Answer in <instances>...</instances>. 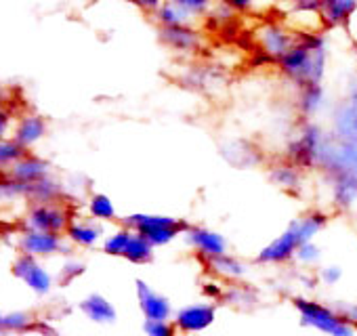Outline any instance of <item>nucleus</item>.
<instances>
[{
	"label": "nucleus",
	"instance_id": "f257e3e1",
	"mask_svg": "<svg viewBox=\"0 0 357 336\" xmlns=\"http://www.w3.org/2000/svg\"><path fill=\"white\" fill-rule=\"evenodd\" d=\"M280 72L298 89L319 84L326 70V38L317 34H296V43L278 61Z\"/></svg>",
	"mask_w": 357,
	"mask_h": 336
},
{
	"label": "nucleus",
	"instance_id": "f03ea898",
	"mask_svg": "<svg viewBox=\"0 0 357 336\" xmlns=\"http://www.w3.org/2000/svg\"><path fill=\"white\" fill-rule=\"evenodd\" d=\"M326 225V217L319 213H313L309 217H305L303 221H294L280 238H275L269 246H265L257 261L263 265H271V263H284L288 259H292L298 250L301 244L309 242L321 227Z\"/></svg>",
	"mask_w": 357,
	"mask_h": 336
},
{
	"label": "nucleus",
	"instance_id": "7ed1b4c3",
	"mask_svg": "<svg viewBox=\"0 0 357 336\" xmlns=\"http://www.w3.org/2000/svg\"><path fill=\"white\" fill-rule=\"evenodd\" d=\"M126 227L143 236L153 248L170 244L176 236H181L190 229V225L181 219H172L164 215H130L124 219Z\"/></svg>",
	"mask_w": 357,
	"mask_h": 336
},
{
	"label": "nucleus",
	"instance_id": "20e7f679",
	"mask_svg": "<svg viewBox=\"0 0 357 336\" xmlns=\"http://www.w3.org/2000/svg\"><path fill=\"white\" fill-rule=\"evenodd\" d=\"M292 303H294L296 311L301 313V321L305 326L317 328L319 332H326L330 336H353L351 321L347 317L336 315L332 309H328L319 303L307 300V298H294Z\"/></svg>",
	"mask_w": 357,
	"mask_h": 336
},
{
	"label": "nucleus",
	"instance_id": "39448f33",
	"mask_svg": "<svg viewBox=\"0 0 357 336\" xmlns=\"http://www.w3.org/2000/svg\"><path fill=\"white\" fill-rule=\"evenodd\" d=\"M257 43L267 57L278 61L288 49L294 47L296 32H292L286 24H275V22L263 24L257 30Z\"/></svg>",
	"mask_w": 357,
	"mask_h": 336
},
{
	"label": "nucleus",
	"instance_id": "423d86ee",
	"mask_svg": "<svg viewBox=\"0 0 357 336\" xmlns=\"http://www.w3.org/2000/svg\"><path fill=\"white\" fill-rule=\"evenodd\" d=\"M26 225L28 229H34V231H51V234H61L68 229L70 221H68V213L57 206V204H36L28 219H26Z\"/></svg>",
	"mask_w": 357,
	"mask_h": 336
},
{
	"label": "nucleus",
	"instance_id": "0eeeda50",
	"mask_svg": "<svg viewBox=\"0 0 357 336\" xmlns=\"http://www.w3.org/2000/svg\"><path fill=\"white\" fill-rule=\"evenodd\" d=\"M158 38L174 53H198L202 49V34L194 26H168L160 28Z\"/></svg>",
	"mask_w": 357,
	"mask_h": 336
},
{
	"label": "nucleus",
	"instance_id": "6e6552de",
	"mask_svg": "<svg viewBox=\"0 0 357 336\" xmlns=\"http://www.w3.org/2000/svg\"><path fill=\"white\" fill-rule=\"evenodd\" d=\"M13 275L20 277L22 282H26V286H30L38 294H47L53 286L49 271L38 265L36 257L26 254V252L13 263Z\"/></svg>",
	"mask_w": 357,
	"mask_h": 336
},
{
	"label": "nucleus",
	"instance_id": "1a4fd4ad",
	"mask_svg": "<svg viewBox=\"0 0 357 336\" xmlns=\"http://www.w3.org/2000/svg\"><path fill=\"white\" fill-rule=\"evenodd\" d=\"M217 315V307L213 303H200V305H188L174 317V326L181 332H202L213 326Z\"/></svg>",
	"mask_w": 357,
	"mask_h": 336
},
{
	"label": "nucleus",
	"instance_id": "9d476101",
	"mask_svg": "<svg viewBox=\"0 0 357 336\" xmlns=\"http://www.w3.org/2000/svg\"><path fill=\"white\" fill-rule=\"evenodd\" d=\"M137 296L139 307L145 315V319H168L172 313V307L166 296L149 288L143 280H137Z\"/></svg>",
	"mask_w": 357,
	"mask_h": 336
},
{
	"label": "nucleus",
	"instance_id": "9b49d317",
	"mask_svg": "<svg viewBox=\"0 0 357 336\" xmlns=\"http://www.w3.org/2000/svg\"><path fill=\"white\" fill-rule=\"evenodd\" d=\"M20 248L32 257H49V254H55L61 250V236L51 234V231L28 229L20 240Z\"/></svg>",
	"mask_w": 357,
	"mask_h": 336
},
{
	"label": "nucleus",
	"instance_id": "f8f14e48",
	"mask_svg": "<svg viewBox=\"0 0 357 336\" xmlns=\"http://www.w3.org/2000/svg\"><path fill=\"white\" fill-rule=\"evenodd\" d=\"M9 177L13 181L22 183V185H34V183L49 177V162L43 160V158L26 153L9 171Z\"/></svg>",
	"mask_w": 357,
	"mask_h": 336
},
{
	"label": "nucleus",
	"instance_id": "ddd939ff",
	"mask_svg": "<svg viewBox=\"0 0 357 336\" xmlns=\"http://www.w3.org/2000/svg\"><path fill=\"white\" fill-rule=\"evenodd\" d=\"M185 240L196 250H200L206 259L219 257V254H225L227 252V240L221 234L211 231L206 227H190L185 231Z\"/></svg>",
	"mask_w": 357,
	"mask_h": 336
},
{
	"label": "nucleus",
	"instance_id": "4468645a",
	"mask_svg": "<svg viewBox=\"0 0 357 336\" xmlns=\"http://www.w3.org/2000/svg\"><path fill=\"white\" fill-rule=\"evenodd\" d=\"M319 13L326 30L347 28L351 17L357 13V0H321Z\"/></svg>",
	"mask_w": 357,
	"mask_h": 336
},
{
	"label": "nucleus",
	"instance_id": "2eb2a0df",
	"mask_svg": "<svg viewBox=\"0 0 357 336\" xmlns=\"http://www.w3.org/2000/svg\"><path fill=\"white\" fill-rule=\"evenodd\" d=\"M45 132H47V122H45V118L38 116V114H30V116H24V118L17 122V128H15V132H13V139H15L22 147L30 149L32 145H36V143L45 137Z\"/></svg>",
	"mask_w": 357,
	"mask_h": 336
},
{
	"label": "nucleus",
	"instance_id": "dca6fc26",
	"mask_svg": "<svg viewBox=\"0 0 357 336\" xmlns=\"http://www.w3.org/2000/svg\"><path fill=\"white\" fill-rule=\"evenodd\" d=\"M317 143H319V132H317L315 126H309L296 141H292V145H290V160L296 162L298 166L309 164L315 158Z\"/></svg>",
	"mask_w": 357,
	"mask_h": 336
},
{
	"label": "nucleus",
	"instance_id": "f3484780",
	"mask_svg": "<svg viewBox=\"0 0 357 336\" xmlns=\"http://www.w3.org/2000/svg\"><path fill=\"white\" fill-rule=\"evenodd\" d=\"M80 311H82L89 319H93L95 323H114L116 317H118L114 305H112L105 296H101V294H91V296H86V298L80 303Z\"/></svg>",
	"mask_w": 357,
	"mask_h": 336
},
{
	"label": "nucleus",
	"instance_id": "a211bd4d",
	"mask_svg": "<svg viewBox=\"0 0 357 336\" xmlns=\"http://www.w3.org/2000/svg\"><path fill=\"white\" fill-rule=\"evenodd\" d=\"M153 20L160 28H168V26H194L196 17L190 15L178 5H174L172 0H164V3L158 7V11L153 13Z\"/></svg>",
	"mask_w": 357,
	"mask_h": 336
},
{
	"label": "nucleus",
	"instance_id": "6ab92c4d",
	"mask_svg": "<svg viewBox=\"0 0 357 336\" xmlns=\"http://www.w3.org/2000/svg\"><path fill=\"white\" fill-rule=\"evenodd\" d=\"M66 234L74 244L89 248V246H95L99 242L103 229L99 225H93V223H70Z\"/></svg>",
	"mask_w": 357,
	"mask_h": 336
},
{
	"label": "nucleus",
	"instance_id": "aec40b11",
	"mask_svg": "<svg viewBox=\"0 0 357 336\" xmlns=\"http://www.w3.org/2000/svg\"><path fill=\"white\" fill-rule=\"evenodd\" d=\"M124 259L135 263V265H143V263H149L153 259V246L143 238L139 236L137 231H132V238L124 250Z\"/></svg>",
	"mask_w": 357,
	"mask_h": 336
},
{
	"label": "nucleus",
	"instance_id": "412c9836",
	"mask_svg": "<svg viewBox=\"0 0 357 336\" xmlns=\"http://www.w3.org/2000/svg\"><path fill=\"white\" fill-rule=\"evenodd\" d=\"M26 153L28 149L15 139H0V173H9Z\"/></svg>",
	"mask_w": 357,
	"mask_h": 336
},
{
	"label": "nucleus",
	"instance_id": "4be33fe9",
	"mask_svg": "<svg viewBox=\"0 0 357 336\" xmlns=\"http://www.w3.org/2000/svg\"><path fill=\"white\" fill-rule=\"evenodd\" d=\"M208 267L213 271H217L219 275H225V277H242L244 271H246L244 265L238 259L229 257L227 252L225 254H219V257H211L208 259Z\"/></svg>",
	"mask_w": 357,
	"mask_h": 336
},
{
	"label": "nucleus",
	"instance_id": "5701e85b",
	"mask_svg": "<svg viewBox=\"0 0 357 336\" xmlns=\"http://www.w3.org/2000/svg\"><path fill=\"white\" fill-rule=\"evenodd\" d=\"M324 99V91L321 84H307L301 89V97H298V107L305 116H311L319 109Z\"/></svg>",
	"mask_w": 357,
	"mask_h": 336
},
{
	"label": "nucleus",
	"instance_id": "b1692460",
	"mask_svg": "<svg viewBox=\"0 0 357 336\" xmlns=\"http://www.w3.org/2000/svg\"><path fill=\"white\" fill-rule=\"evenodd\" d=\"M89 211H91V215H93L95 219H99V221H112V219H116V206H114V202H112L107 196H103V194H95V196L91 198Z\"/></svg>",
	"mask_w": 357,
	"mask_h": 336
},
{
	"label": "nucleus",
	"instance_id": "393cba45",
	"mask_svg": "<svg viewBox=\"0 0 357 336\" xmlns=\"http://www.w3.org/2000/svg\"><path fill=\"white\" fill-rule=\"evenodd\" d=\"M130 238H132V229H128V227L120 229L103 242V250L112 257H124V250H126Z\"/></svg>",
	"mask_w": 357,
	"mask_h": 336
},
{
	"label": "nucleus",
	"instance_id": "a878e982",
	"mask_svg": "<svg viewBox=\"0 0 357 336\" xmlns=\"http://www.w3.org/2000/svg\"><path fill=\"white\" fill-rule=\"evenodd\" d=\"M172 3L178 5L181 9H185L190 15H194L198 20V17H204L211 13L215 0H172Z\"/></svg>",
	"mask_w": 357,
	"mask_h": 336
},
{
	"label": "nucleus",
	"instance_id": "bb28decb",
	"mask_svg": "<svg viewBox=\"0 0 357 336\" xmlns=\"http://www.w3.org/2000/svg\"><path fill=\"white\" fill-rule=\"evenodd\" d=\"M271 179H273L278 185H282V188H290V185H294L296 179H298V168H296L294 164L278 166V168H273V171H271Z\"/></svg>",
	"mask_w": 357,
	"mask_h": 336
},
{
	"label": "nucleus",
	"instance_id": "cd10ccee",
	"mask_svg": "<svg viewBox=\"0 0 357 336\" xmlns=\"http://www.w3.org/2000/svg\"><path fill=\"white\" fill-rule=\"evenodd\" d=\"M32 317L24 311H15L9 315H3V321H0V328L3 330H11V332H22L26 328H30Z\"/></svg>",
	"mask_w": 357,
	"mask_h": 336
},
{
	"label": "nucleus",
	"instance_id": "c85d7f7f",
	"mask_svg": "<svg viewBox=\"0 0 357 336\" xmlns=\"http://www.w3.org/2000/svg\"><path fill=\"white\" fill-rule=\"evenodd\" d=\"M143 330L147 336H174L176 326L168 323V319H145Z\"/></svg>",
	"mask_w": 357,
	"mask_h": 336
},
{
	"label": "nucleus",
	"instance_id": "c756f323",
	"mask_svg": "<svg viewBox=\"0 0 357 336\" xmlns=\"http://www.w3.org/2000/svg\"><path fill=\"white\" fill-rule=\"evenodd\" d=\"M294 257H296L298 261H303V263H313V261H317L319 250H317V246L309 240V242H305V244L298 246V250H296Z\"/></svg>",
	"mask_w": 357,
	"mask_h": 336
},
{
	"label": "nucleus",
	"instance_id": "7c9ffc66",
	"mask_svg": "<svg viewBox=\"0 0 357 336\" xmlns=\"http://www.w3.org/2000/svg\"><path fill=\"white\" fill-rule=\"evenodd\" d=\"M236 13H250L257 7V0H219Z\"/></svg>",
	"mask_w": 357,
	"mask_h": 336
},
{
	"label": "nucleus",
	"instance_id": "2f4dec72",
	"mask_svg": "<svg viewBox=\"0 0 357 336\" xmlns=\"http://www.w3.org/2000/svg\"><path fill=\"white\" fill-rule=\"evenodd\" d=\"M126 3L135 5L137 9H141V11H145V13H155L158 7L164 3V0H126Z\"/></svg>",
	"mask_w": 357,
	"mask_h": 336
},
{
	"label": "nucleus",
	"instance_id": "473e14b6",
	"mask_svg": "<svg viewBox=\"0 0 357 336\" xmlns=\"http://www.w3.org/2000/svg\"><path fill=\"white\" fill-rule=\"evenodd\" d=\"M9 128H11V114L0 105V139H5Z\"/></svg>",
	"mask_w": 357,
	"mask_h": 336
},
{
	"label": "nucleus",
	"instance_id": "72a5a7b5",
	"mask_svg": "<svg viewBox=\"0 0 357 336\" xmlns=\"http://www.w3.org/2000/svg\"><path fill=\"white\" fill-rule=\"evenodd\" d=\"M321 0H292V9H309V11H319Z\"/></svg>",
	"mask_w": 357,
	"mask_h": 336
},
{
	"label": "nucleus",
	"instance_id": "f704fd0d",
	"mask_svg": "<svg viewBox=\"0 0 357 336\" xmlns=\"http://www.w3.org/2000/svg\"><path fill=\"white\" fill-rule=\"evenodd\" d=\"M82 271H84V265H80V263H70V265H66V269H63V273L68 275V282H70V277L80 275Z\"/></svg>",
	"mask_w": 357,
	"mask_h": 336
},
{
	"label": "nucleus",
	"instance_id": "c9c22d12",
	"mask_svg": "<svg viewBox=\"0 0 357 336\" xmlns=\"http://www.w3.org/2000/svg\"><path fill=\"white\" fill-rule=\"evenodd\" d=\"M321 277H324V280H326L328 284H332V282H336V280L340 277V269H338V267H330V269H324Z\"/></svg>",
	"mask_w": 357,
	"mask_h": 336
},
{
	"label": "nucleus",
	"instance_id": "e433bc0d",
	"mask_svg": "<svg viewBox=\"0 0 357 336\" xmlns=\"http://www.w3.org/2000/svg\"><path fill=\"white\" fill-rule=\"evenodd\" d=\"M204 292H206L208 296H219V294H221V290H219L215 284H206V286H204Z\"/></svg>",
	"mask_w": 357,
	"mask_h": 336
},
{
	"label": "nucleus",
	"instance_id": "4c0bfd02",
	"mask_svg": "<svg viewBox=\"0 0 357 336\" xmlns=\"http://www.w3.org/2000/svg\"><path fill=\"white\" fill-rule=\"evenodd\" d=\"M347 319H349V321H353V323H357V307L349 311V317H347Z\"/></svg>",
	"mask_w": 357,
	"mask_h": 336
},
{
	"label": "nucleus",
	"instance_id": "58836bf2",
	"mask_svg": "<svg viewBox=\"0 0 357 336\" xmlns=\"http://www.w3.org/2000/svg\"><path fill=\"white\" fill-rule=\"evenodd\" d=\"M0 321H3V313H0Z\"/></svg>",
	"mask_w": 357,
	"mask_h": 336
}]
</instances>
